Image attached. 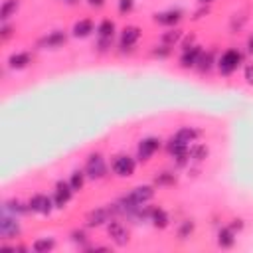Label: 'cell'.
<instances>
[{"label":"cell","mask_w":253,"mask_h":253,"mask_svg":"<svg viewBox=\"0 0 253 253\" xmlns=\"http://www.w3.org/2000/svg\"><path fill=\"white\" fill-rule=\"evenodd\" d=\"M20 232V223L16 220V216H10V212L2 210V218H0V236L4 239H10L14 236H18Z\"/></svg>","instance_id":"1"},{"label":"cell","mask_w":253,"mask_h":253,"mask_svg":"<svg viewBox=\"0 0 253 253\" xmlns=\"http://www.w3.org/2000/svg\"><path fill=\"white\" fill-rule=\"evenodd\" d=\"M241 63V54L237 52V49H227V52L220 58L218 65H220V71L225 73V75H230L232 71L237 69V65Z\"/></svg>","instance_id":"2"},{"label":"cell","mask_w":253,"mask_h":253,"mask_svg":"<svg viewBox=\"0 0 253 253\" xmlns=\"http://www.w3.org/2000/svg\"><path fill=\"white\" fill-rule=\"evenodd\" d=\"M85 172L91 176V178H101V176H105L107 172V166H105V160L101 158L99 155H91L87 158V164H85Z\"/></svg>","instance_id":"3"},{"label":"cell","mask_w":253,"mask_h":253,"mask_svg":"<svg viewBox=\"0 0 253 253\" xmlns=\"http://www.w3.org/2000/svg\"><path fill=\"white\" fill-rule=\"evenodd\" d=\"M113 172L117 176H131L135 172V160L131 157H117L113 162Z\"/></svg>","instance_id":"4"},{"label":"cell","mask_w":253,"mask_h":253,"mask_svg":"<svg viewBox=\"0 0 253 253\" xmlns=\"http://www.w3.org/2000/svg\"><path fill=\"white\" fill-rule=\"evenodd\" d=\"M107 232H109V236L113 237V241L117 245H125L126 241H129V232H126V227L121 221H111L107 225Z\"/></svg>","instance_id":"5"},{"label":"cell","mask_w":253,"mask_h":253,"mask_svg":"<svg viewBox=\"0 0 253 253\" xmlns=\"http://www.w3.org/2000/svg\"><path fill=\"white\" fill-rule=\"evenodd\" d=\"M158 146H160V141H158V139H155V137L144 139V141L139 144V158H141V160H148V158L158 150Z\"/></svg>","instance_id":"6"},{"label":"cell","mask_w":253,"mask_h":253,"mask_svg":"<svg viewBox=\"0 0 253 253\" xmlns=\"http://www.w3.org/2000/svg\"><path fill=\"white\" fill-rule=\"evenodd\" d=\"M30 210L32 212H40V214H49L52 212V200H49L47 196H42V194H38V196H34L32 200H30Z\"/></svg>","instance_id":"7"},{"label":"cell","mask_w":253,"mask_h":253,"mask_svg":"<svg viewBox=\"0 0 253 253\" xmlns=\"http://www.w3.org/2000/svg\"><path fill=\"white\" fill-rule=\"evenodd\" d=\"M63 42H65V34L62 30H56V32H49L46 38H42L40 46L42 47H60Z\"/></svg>","instance_id":"8"},{"label":"cell","mask_w":253,"mask_h":253,"mask_svg":"<svg viewBox=\"0 0 253 253\" xmlns=\"http://www.w3.org/2000/svg\"><path fill=\"white\" fill-rule=\"evenodd\" d=\"M71 184H65V182H60L58 184V190H56V206L58 208H63L67 202H69V198H71Z\"/></svg>","instance_id":"9"},{"label":"cell","mask_w":253,"mask_h":253,"mask_svg":"<svg viewBox=\"0 0 253 253\" xmlns=\"http://www.w3.org/2000/svg\"><path fill=\"white\" fill-rule=\"evenodd\" d=\"M105 221H109V210H107V208H99V210H93V212L87 216V225H91V227L103 225Z\"/></svg>","instance_id":"10"},{"label":"cell","mask_w":253,"mask_h":253,"mask_svg":"<svg viewBox=\"0 0 253 253\" xmlns=\"http://www.w3.org/2000/svg\"><path fill=\"white\" fill-rule=\"evenodd\" d=\"M200 58H202V49H200L198 46H194V47H188L186 52H184L180 63H182L184 67H192V65H196V63L200 62Z\"/></svg>","instance_id":"11"},{"label":"cell","mask_w":253,"mask_h":253,"mask_svg":"<svg viewBox=\"0 0 253 253\" xmlns=\"http://www.w3.org/2000/svg\"><path fill=\"white\" fill-rule=\"evenodd\" d=\"M139 38H141V30H139V28H135V26L125 28V30H123V36H121V46H123V47H131V46L137 44Z\"/></svg>","instance_id":"12"},{"label":"cell","mask_w":253,"mask_h":253,"mask_svg":"<svg viewBox=\"0 0 253 253\" xmlns=\"http://www.w3.org/2000/svg\"><path fill=\"white\" fill-rule=\"evenodd\" d=\"M180 10H168V12H160V14H157V22H160V24H164V26H174L176 22L180 20Z\"/></svg>","instance_id":"13"},{"label":"cell","mask_w":253,"mask_h":253,"mask_svg":"<svg viewBox=\"0 0 253 253\" xmlns=\"http://www.w3.org/2000/svg\"><path fill=\"white\" fill-rule=\"evenodd\" d=\"M93 32V22L91 20H79V22H75V26H73V34L78 36V38H85Z\"/></svg>","instance_id":"14"},{"label":"cell","mask_w":253,"mask_h":253,"mask_svg":"<svg viewBox=\"0 0 253 253\" xmlns=\"http://www.w3.org/2000/svg\"><path fill=\"white\" fill-rule=\"evenodd\" d=\"M101 40H111L113 38V32H115V24L111 20H103L99 24V28H97Z\"/></svg>","instance_id":"15"},{"label":"cell","mask_w":253,"mask_h":253,"mask_svg":"<svg viewBox=\"0 0 253 253\" xmlns=\"http://www.w3.org/2000/svg\"><path fill=\"white\" fill-rule=\"evenodd\" d=\"M10 67L14 69H22V67H26L30 63V54H14L10 60H8Z\"/></svg>","instance_id":"16"},{"label":"cell","mask_w":253,"mask_h":253,"mask_svg":"<svg viewBox=\"0 0 253 253\" xmlns=\"http://www.w3.org/2000/svg\"><path fill=\"white\" fill-rule=\"evenodd\" d=\"M198 137V131H194V129H190V126H184V129H180L178 133H176V139L178 141H182V142H194V139Z\"/></svg>","instance_id":"17"},{"label":"cell","mask_w":253,"mask_h":253,"mask_svg":"<svg viewBox=\"0 0 253 253\" xmlns=\"http://www.w3.org/2000/svg\"><path fill=\"white\" fill-rule=\"evenodd\" d=\"M150 216H153V223L157 225V227H166L168 225V216H166V212L164 210H153L150 212Z\"/></svg>","instance_id":"18"},{"label":"cell","mask_w":253,"mask_h":253,"mask_svg":"<svg viewBox=\"0 0 253 253\" xmlns=\"http://www.w3.org/2000/svg\"><path fill=\"white\" fill-rule=\"evenodd\" d=\"M234 232L232 230H221L220 234H218V243L221 245V247H232L234 245Z\"/></svg>","instance_id":"19"},{"label":"cell","mask_w":253,"mask_h":253,"mask_svg":"<svg viewBox=\"0 0 253 253\" xmlns=\"http://www.w3.org/2000/svg\"><path fill=\"white\" fill-rule=\"evenodd\" d=\"M16 8H18V0H6L2 4V10H0V18L8 20L12 16V12H16Z\"/></svg>","instance_id":"20"},{"label":"cell","mask_w":253,"mask_h":253,"mask_svg":"<svg viewBox=\"0 0 253 253\" xmlns=\"http://www.w3.org/2000/svg\"><path fill=\"white\" fill-rule=\"evenodd\" d=\"M188 155H190L192 158H196V160H202V158L208 157V148H206L204 144H194V146L188 150Z\"/></svg>","instance_id":"21"},{"label":"cell","mask_w":253,"mask_h":253,"mask_svg":"<svg viewBox=\"0 0 253 253\" xmlns=\"http://www.w3.org/2000/svg\"><path fill=\"white\" fill-rule=\"evenodd\" d=\"M54 247V239H38L36 243H34V249L36 251H49V249H52Z\"/></svg>","instance_id":"22"},{"label":"cell","mask_w":253,"mask_h":253,"mask_svg":"<svg viewBox=\"0 0 253 253\" xmlns=\"http://www.w3.org/2000/svg\"><path fill=\"white\" fill-rule=\"evenodd\" d=\"M69 184H71L73 190H79V188L83 186V172H73V174H71Z\"/></svg>","instance_id":"23"},{"label":"cell","mask_w":253,"mask_h":253,"mask_svg":"<svg viewBox=\"0 0 253 253\" xmlns=\"http://www.w3.org/2000/svg\"><path fill=\"white\" fill-rule=\"evenodd\" d=\"M180 36H182V32H180V30H172V32L164 34V36H162V40H164L166 44H174V42H178V40H180Z\"/></svg>","instance_id":"24"},{"label":"cell","mask_w":253,"mask_h":253,"mask_svg":"<svg viewBox=\"0 0 253 253\" xmlns=\"http://www.w3.org/2000/svg\"><path fill=\"white\" fill-rule=\"evenodd\" d=\"M176 180V176L174 174H170V172H162L160 176H158V178H157V182L158 184H172Z\"/></svg>","instance_id":"25"},{"label":"cell","mask_w":253,"mask_h":253,"mask_svg":"<svg viewBox=\"0 0 253 253\" xmlns=\"http://www.w3.org/2000/svg\"><path fill=\"white\" fill-rule=\"evenodd\" d=\"M133 8V0H119V10L121 12H129Z\"/></svg>","instance_id":"26"},{"label":"cell","mask_w":253,"mask_h":253,"mask_svg":"<svg viewBox=\"0 0 253 253\" xmlns=\"http://www.w3.org/2000/svg\"><path fill=\"white\" fill-rule=\"evenodd\" d=\"M192 227H194V225H192L190 221H184V225H182V230H180V237H182V239H184V237H186V236H188V234L192 232Z\"/></svg>","instance_id":"27"},{"label":"cell","mask_w":253,"mask_h":253,"mask_svg":"<svg viewBox=\"0 0 253 253\" xmlns=\"http://www.w3.org/2000/svg\"><path fill=\"white\" fill-rule=\"evenodd\" d=\"M245 79H247L249 83H253V65H249V67L245 69Z\"/></svg>","instance_id":"28"},{"label":"cell","mask_w":253,"mask_h":253,"mask_svg":"<svg viewBox=\"0 0 253 253\" xmlns=\"http://www.w3.org/2000/svg\"><path fill=\"white\" fill-rule=\"evenodd\" d=\"M10 34H12V28L10 26H2V38L6 40V38H10Z\"/></svg>","instance_id":"29"},{"label":"cell","mask_w":253,"mask_h":253,"mask_svg":"<svg viewBox=\"0 0 253 253\" xmlns=\"http://www.w3.org/2000/svg\"><path fill=\"white\" fill-rule=\"evenodd\" d=\"M87 2H89L91 6H97V8H99V6H103V4H105V0H87Z\"/></svg>","instance_id":"30"},{"label":"cell","mask_w":253,"mask_h":253,"mask_svg":"<svg viewBox=\"0 0 253 253\" xmlns=\"http://www.w3.org/2000/svg\"><path fill=\"white\" fill-rule=\"evenodd\" d=\"M247 49H249V54H253V36L247 40Z\"/></svg>","instance_id":"31"},{"label":"cell","mask_w":253,"mask_h":253,"mask_svg":"<svg viewBox=\"0 0 253 253\" xmlns=\"http://www.w3.org/2000/svg\"><path fill=\"white\" fill-rule=\"evenodd\" d=\"M62 2H67V4H75L78 0H62Z\"/></svg>","instance_id":"32"},{"label":"cell","mask_w":253,"mask_h":253,"mask_svg":"<svg viewBox=\"0 0 253 253\" xmlns=\"http://www.w3.org/2000/svg\"><path fill=\"white\" fill-rule=\"evenodd\" d=\"M200 2H212V0H200Z\"/></svg>","instance_id":"33"}]
</instances>
